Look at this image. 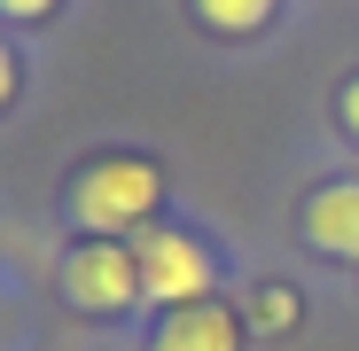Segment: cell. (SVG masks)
I'll list each match as a JSON object with an SVG mask.
<instances>
[{
	"mask_svg": "<svg viewBox=\"0 0 359 351\" xmlns=\"http://www.w3.org/2000/svg\"><path fill=\"white\" fill-rule=\"evenodd\" d=\"M16 94V63H8V47H0V102Z\"/></svg>",
	"mask_w": 359,
	"mask_h": 351,
	"instance_id": "obj_9",
	"label": "cell"
},
{
	"mask_svg": "<svg viewBox=\"0 0 359 351\" xmlns=\"http://www.w3.org/2000/svg\"><path fill=\"white\" fill-rule=\"evenodd\" d=\"M149 211H156V164H141V156H109L79 180V219L102 242H117V226H133Z\"/></svg>",
	"mask_w": 359,
	"mask_h": 351,
	"instance_id": "obj_1",
	"label": "cell"
},
{
	"mask_svg": "<svg viewBox=\"0 0 359 351\" xmlns=\"http://www.w3.org/2000/svg\"><path fill=\"white\" fill-rule=\"evenodd\" d=\"M196 8H203L219 32H258V24L273 16V0H196Z\"/></svg>",
	"mask_w": 359,
	"mask_h": 351,
	"instance_id": "obj_6",
	"label": "cell"
},
{
	"mask_svg": "<svg viewBox=\"0 0 359 351\" xmlns=\"http://www.w3.org/2000/svg\"><path fill=\"white\" fill-rule=\"evenodd\" d=\"M344 125H351V133H359V86H351V94H344Z\"/></svg>",
	"mask_w": 359,
	"mask_h": 351,
	"instance_id": "obj_10",
	"label": "cell"
},
{
	"mask_svg": "<svg viewBox=\"0 0 359 351\" xmlns=\"http://www.w3.org/2000/svg\"><path fill=\"white\" fill-rule=\"evenodd\" d=\"M63 289H71V305H86V312H126V305L141 297V258L117 250V242H86V250L71 258Z\"/></svg>",
	"mask_w": 359,
	"mask_h": 351,
	"instance_id": "obj_3",
	"label": "cell"
},
{
	"mask_svg": "<svg viewBox=\"0 0 359 351\" xmlns=\"http://www.w3.org/2000/svg\"><path fill=\"white\" fill-rule=\"evenodd\" d=\"M305 234L320 250H336V258H359V188L351 180L344 188H320L313 211H305Z\"/></svg>",
	"mask_w": 359,
	"mask_h": 351,
	"instance_id": "obj_5",
	"label": "cell"
},
{
	"mask_svg": "<svg viewBox=\"0 0 359 351\" xmlns=\"http://www.w3.org/2000/svg\"><path fill=\"white\" fill-rule=\"evenodd\" d=\"M258 328H266V336L297 328V297H289V289H258Z\"/></svg>",
	"mask_w": 359,
	"mask_h": 351,
	"instance_id": "obj_7",
	"label": "cell"
},
{
	"mask_svg": "<svg viewBox=\"0 0 359 351\" xmlns=\"http://www.w3.org/2000/svg\"><path fill=\"white\" fill-rule=\"evenodd\" d=\"M156 351H243V320L226 305H180L164 328H156Z\"/></svg>",
	"mask_w": 359,
	"mask_h": 351,
	"instance_id": "obj_4",
	"label": "cell"
},
{
	"mask_svg": "<svg viewBox=\"0 0 359 351\" xmlns=\"http://www.w3.org/2000/svg\"><path fill=\"white\" fill-rule=\"evenodd\" d=\"M133 258H141V297H156L164 312L203 305V289H211V258H203V242H188V234H149Z\"/></svg>",
	"mask_w": 359,
	"mask_h": 351,
	"instance_id": "obj_2",
	"label": "cell"
},
{
	"mask_svg": "<svg viewBox=\"0 0 359 351\" xmlns=\"http://www.w3.org/2000/svg\"><path fill=\"white\" fill-rule=\"evenodd\" d=\"M0 8H8V16H47L55 0H0Z\"/></svg>",
	"mask_w": 359,
	"mask_h": 351,
	"instance_id": "obj_8",
	"label": "cell"
}]
</instances>
